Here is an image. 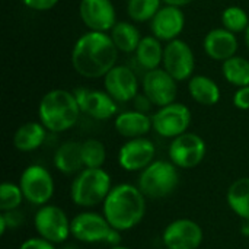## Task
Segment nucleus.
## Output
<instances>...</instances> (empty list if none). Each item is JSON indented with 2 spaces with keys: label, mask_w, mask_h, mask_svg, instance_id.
<instances>
[{
  "label": "nucleus",
  "mask_w": 249,
  "mask_h": 249,
  "mask_svg": "<svg viewBox=\"0 0 249 249\" xmlns=\"http://www.w3.org/2000/svg\"><path fill=\"white\" fill-rule=\"evenodd\" d=\"M163 51H165V45L160 39H158L153 35H146L142 38L134 53V58L139 67H142L144 71H150L162 67Z\"/></svg>",
  "instance_id": "obj_24"
},
{
  "label": "nucleus",
  "mask_w": 249,
  "mask_h": 249,
  "mask_svg": "<svg viewBox=\"0 0 249 249\" xmlns=\"http://www.w3.org/2000/svg\"><path fill=\"white\" fill-rule=\"evenodd\" d=\"M114 127L117 133L127 140L146 137L150 130H153L152 115L136 109L123 111L114 118Z\"/></svg>",
  "instance_id": "obj_20"
},
{
  "label": "nucleus",
  "mask_w": 249,
  "mask_h": 249,
  "mask_svg": "<svg viewBox=\"0 0 249 249\" xmlns=\"http://www.w3.org/2000/svg\"><path fill=\"white\" fill-rule=\"evenodd\" d=\"M25 197L19 187V184L13 182H3L0 185V210L4 212H13L20 207Z\"/></svg>",
  "instance_id": "obj_31"
},
{
  "label": "nucleus",
  "mask_w": 249,
  "mask_h": 249,
  "mask_svg": "<svg viewBox=\"0 0 249 249\" xmlns=\"http://www.w3.org/2000/svg\"><path fill=\"white\" fill-rule=\"evenodd\" d=\"M53 163L63 175H77L82 169H85L82 159V143L74 140L61 143L54 153Z\"/></svg>",
  "instance_id": "obj_21"
},
{
  "label": "nucleus",
  "mask_w": 249,
  "mask_h": 249,
  "mask_svg": "<svg viewBox=\"0 0 249 249\" xmlns=\"http://www.w3.org/2000/svg\"><path fill=\"white\" fill-rule=\"evenodd\" d=\"M241 233L244 236L249 238V220H242V226H241Z\"/></svg>",
  "instance_id": "obj_38"
},
{
  "label": "nucleus",
  "mask_w": 249,
  "mask_h": 249,
  "mask_svg": "<svg viewBox=\"0 0 249 249\" xmlns=\"http://www.w3.org/2000/svg\"><path fill=\"white\" fill-rule=\"evenodd\" d=\"M18 249H55V245L42 238H29L23 241Z\"/></svg>",
  "instance_id": "obj_34"
},
{
  "label": "nucleus",
  "mask_w": 249,
  "mask_h": 249,
  "mask_svg": "<svg viewBox=\"0 0 249 249\" xmlns=\"http://www.w3.org/2000/svg\"><path fill=\"white\" fill-rule=\"evenodd\" d=\"M1 216L4 217V222L7 225V229H15L22 223V216L18 210L13 212H1Z\"/></svg>",
  "instance_id": "obj_36"
},
{
  "label": "nucleus",
  "mask_w": 249,
  "mask_h": 249,
  "mask_svg": "<svg viewBox=\"0 0 249 249\" xmlns=\"http://www.w3.org/2000/svg\"><path fill=\"white\" fill-rule=\"evenodd\" d=\"M118 54L108 32L86 31L76 39L70 61L79 76L90 80L104 79L118 64Z\"/></svg>",
  "instance_id": "obj_1"
},
{
  "label": "nucleus",
  "mask_w": 249,
  "mask_h": 249,
  "mask_svg": "<svg viewBox=\"0 0 249 249\" xmlns=\"http://www.w3.org/2000/svg\"><path fill=\"white\" fill-rule=\"evenodd\" d=\"M34 226L39 238L60 245L71 236V220L66 212L54 204L38 207L34 216Z\"/></svg>",
  "instance_id": "obj_6"
},
{
  "label": "nucleus",
  "mask_w": 249,
  "mask_h": 249,
  "mask_svg": "<svg viewBox=\"0 0 249 249\" xmlns=\"http://www.w3.org/2000/svg\"><path fill=\"white\" fill-rule=\"evenodd\" d=\"M112 190L111 177L102 168H85L73 179L70 187L71 201L85 209L104 204Z\"/></svg>",
  "instance_id": "obj_4"
},
{
  "label": "nucleus",
  "mask_w": 249,
  "mask_h": 249,
  "mask_svg": "<svg viewBox=\"0 0 249 249\" xmlns=\"http://www.w3.org/2000/svg\"><path fill=\"white\" fill-rule=\"evenodd\" d=\"M104 90L118 104H125L134 101V98L140 93V80L131 67L117 64L105 74Z\"/></svg>",
  "instance_id": "obj_14"
},
{
  "label": "nucleus",
  "mask_w": 249,
  "mask_h": 249,
  "mask_svg": "<svg viewBox=\"0 0 249 249\" xmlns=\"http://www.w3.org/2000/svg\"><path fill=\"white\" fill-rule=\"evenodd\" d=\"M111 249H130V248H127V247H123V245H117V247H112Z\"/></svg>",
  "instance_id": "obj_41"
},
{
  "label": "nucleus",
  "mask_w": 249,
  "mask_h": 249,
  "mask_svg": "<svg viewBox=\"0 0 249 249\" xmlns=\"http://www.w3.org/2000/svg\"><path fill=\"white\" fill-rule=\"evenodd\" d=\"M244 38H245V45H247V48H248L249 51V26L248 29L245 31V34H244Z\"/></svg>",
  "instance_id": "obj_40"
},
{
  "label": "nucleus",
  "mask_w": 249,
  "mask_h": 249,
  "mask_svg": "<svg viewBox=\"0 0 249 249\" xmlns=\"http://www.w3.org/2000/svg\"><path fill=\"white\" fill-rule=\"evenodd\" d=\"M133 105H134V109H136V111H140V112H144V114H149L150 109H152V107H155V105L152 104V101H150L143 92L139 93V95L134 98Z\"/></svg>",
  "instance_id": "obj_35"
},
{
  "label": "nucleus",
  "mask_w": 249,
  "mask_h": 249,
  "mask_svg": "<svg viewBox=\"0 0 249 249\" xmlns=\"http://www.w3.org/2000/svg\"><path fill=\"white\" fill-rule=\"evenodd\" d=\"M191 118V111L185 104H169L158 108V111L152 115L153 131L163 139H175L188 131Z\"/></svg>",
  "instance_id": "obj_9"
},
{
  "label": "nucleus",
  "mask_w": 249,
  "mask_h": 249,
  "mask_svg": "<svg viewBox=\"0 0 249 249\" xmlns=\"http://www.w3.org/2000/svg\"><path fill=\"white\" fill-rule=\"evenodd\" d=\"M159 249H166V248H159Z\"/></svg>",
  "instance_id": "obj_42"
},
{
  "label": "nucleus",
  "mask_w": 249,
  "mask_h": 249,
  "mask_svg": "<svg viewBox=\"0 0 249 249\" xmlns=\"http://www.w3.org/2000/svg\"><path fill=\"white\" fill-rule=\"evenodd\" d=\"M156 147L147 137L127 140L118 152V163L127 172H142L155 162Z\"/></svg>",
  "instance_id": "obj_17"
},
{
  "label": "nucleus",
  "mask_w": 249,
  "mask_h": 249,
  "mask_svg": "<svg viewBox=\"0 0 249 249\" xmlns=\"http://www.w3.org/2000/svg\"><path fill=\"white\" fill-rule=\"evenodd\" d=\"M76 101L80 107L82 114L96 120L105 121L115 118L118 112V102L105 90L90 89V88H77L73 90Z\"/></svg>",
  "instance_id": "obj_12"
},
{
  "label": "nucleus",
  "mask_w": 249,
  "mask_h": 249,
  "mask_svg": "<svg viewBox=\"0 0 249 249\" xmlns=\"http://www.w3.org/2000/svg\"><path fill=\"white\" fill-rule=\"evenodd\" d=\"M19 187L25 200L36 207L48 204L54 196V179L50 171L41 165H29L19 178Z\"/></svg>",
  "instance_id": "obj_7"
},
{
  "label": "nucleus",
  "mask_w": 249,
  "mask_h": 249,
  "mask_svg": "<svg viewBox=\"0 0 249 249\" xmlns=\"http://www.w3.org/2000/svg\"><path fill=\"white\" fill-rule=\"evenodd\" d=\"M117 50L124 54H134L143 35L134 22L118 20L108 32Z\"/></svg>",
  "instance_id": "obj_25"
},
{
  "label": "nucleus",
  "mask_w": 249,
  "mask_h": 249,
  "mask_svg": "<svg viewBox=\"0 0 249 249\" xmlns=\"http://www.w3.org/2000/svg\"><path fill=\"white\" fill-rule=\"evenodd\" d=\"M207 153V144L204 139L196 133H184L172 139L168 155L169 160L181 169H193L198 166Z\"/></svg>",
  "instance_id": "obj_8"
},
{
  "label": "nucleus",
  "mask_w": 249,
  "mask_h": 249,
  "mask_svg": "<svg viewBox=\"0 0 249 249\" xmlns=\"http://www.w3.org/2000/svg\"><path fill=\"white\" fill-rule=\"evenodd\" d=\"M6 231H7V225H6V222H4V217L0 214V235L3 236V235L6 233Z\"/></svg>",
  "instance_id": "obj_39"
},
{
  "label": "nucleus",
  "mask_w": 249,
  "mask_h": 249,
  "mask_svg": "<svg viewBox=\"0 0 249 249\" xmlns=\"http://www.w3.org/2000/svg\"><path fill=\"white\" fill-rule=\"evenodd\" d=\"M185 13L181 7L163 4L150 22L152 35L162 42L178 39L185 29Z\"/></svg>",
  "instance_id": "obj_18"
},
{
  "label": "nucleus",
  "mask_w": 249,
  "mask_h": 249,
  "mask_svg": "<svg viewBox=\"0 0 249 249\" xmlns=\"http://www.w3.org/2000/svg\"><path fill=\"white\" fill-rule=\"evenodd\" d=\"M142 90L158 108L177 102L178 82L163 69L144 71L142 79Z\"/></svg>",
  "instance_id": "obj_11"
},
{
  "label": "nucleus",
  "mask_w": 249,
  "mask_h": 249,
  "mask_svg": "<svg viewBox=\"0 0 249 249\" xmlns=\"http://www.w3.org/2000/svg\"><path fill=\"white\" fill-rule=\"evenodd\" d=\"M203 239L201 226L191 219H177L162 233V242L166 249H198Z\"/></svg>",
  "instance_id": "obj_15"
},
{
  "label": "nucleus",
  "mask_w": 249,
  "mask_h": 249,
  "mask_svg": "<svg viewBox=\"0 0 249 249\" xmlns=\"http://www.w3.org/2000/svg\"><path fill=\"white\" fill-rule=\"evenodd\" d=\"M80 114L74 93L67 89H51L38 104L39 123L51 133H63L73 128Z\"/></svg>",
  "instance_id": "obj_3"
},
{
  "label": "nucleus",
  "mask_w": 249,
  "mask_h": 249,
  "mask_svg": "<svg viewBox=\"0 0 249 249\" xmlns=\"http://www.w3.org/2000/svg\"><path fill=\"white\" fill-rule=\"evenodd\" d=\"M102 212L112 229L118 232L131 231L146 214V196L136 185L118 184L112 187L104 201Z\"/></svg>",
  "instance_id": "obj_2"
},
{
  "label": "nucleus",
  "mask_w": 249,
  "mask_h": 249,
  "mask_svg": "<svg viewBox=\"0 0 249 249\" xmlns=\"http://www.w3.org/2000/svg\"><path fill=\"white\" fill-rule=\"evenodd\" d=\"M178 182V168L171 160H155L140 172L137 187L146 198L159 200L171 196Z\"/></svg>",
  "instance_id": "obj_5"
},
{
  "label": "nucleus",
  "mask_w": 249,
  "mask_h": 249,
  "mask_svg": "<svg viewBox=\"0 0 249 249\" xmlns=\"http://www.w3.org/2000/svg\"><path fill=\"white\" fill-rule=\"evenodd\" d=\"M82 159L85 168H102L107 160L105 144L98 139L82 142Z\"/></svg>",
  "instance_id": "obj_30"
},
{
  "label": "nucleus",
  "mask_w": 249,
  "mask_h": 249,
  "mask_svg": "<svg viewBox=\"0 0 249 249\" xmlns=\"http://www.w3.org/2000/svg\"><path fill=\"white\" fill-rule=\"evenodd\" d=\"M47 128L39 121H28L18 127L13 134V146L16 150L29 153L39 149L47 139Z\"/></svg>",
  "instance_id": "obj_23"
},
{
  "label": "nucleus",
  "mask_w": 249,
  "mask_h": 249,
  "mask_svg": "<svg viewBox=\"0 0 249 249\" xmlns=\"http://www.w3.org/2000/svg\"><path fill=\"white\" fill-rule=\"evenodd\" d=\"M203 50L210 60L223 63L236 55L239 41L236 34L225 29L223 26L210 29L203 39Z\"/></svg>",
  "instance_id": "obj_19"
},
{
  "label": "nucleus",
  "mask_w": 249,
  "mask_h": 249,
  "mask_svg": "<svg viewBox=\"0 0 249 249\" xmlns=\"http://www.w3.org/2000/svg\"><path fill=\"white\" fill-rule=\"evenodd\" d=\"M188 93L194 102L203 107H214L222 98V90L216 80L206 74H194L188 80Z\"/></svg>",
  "instance_id": "obj_22"
},
{
  "label": "nucleus",
  "mask_w": 249,
  "mask_h": 249,
  "mask_svg": "<svg viewBox=\"0 0 249 249\" xmlns=\"http://www.w3.org/2000/svg\"><path fill=\"white\" fill-rule=\"evenodd\" d=\"M162 6V0H128L127 15L134 23H150Z\"/></svg>",
  "instance_id": "obj_28"
},
{
  "label": "nucleus",
  "mask_w": 249,
  "mask_h": 249,
  "mask_svg": "<svg viewBox=\"0 0 249 249\" xmlns=\"http://www.w3.org/2000/svg\"><path fill=\"white\" fill-rule=\"evenodd\" d=\"M79 16L88 31L109 32L117 20L112 0H80Z\"/></svg>",
  "instance_id": "obj_16"
},
{
  "label": "nucleus",
  "mask_w": 249,
  "mask_h": 249,
  "mask_svg": "<svg viewBox=\"0 0 249 249\" xmlns=\"http://www.w3.org/2000/svg\"><path fill=\"white\" fill-rule=\"evenodd\" d=\"M112 232L104 214L82 212L71 219V236L82 244H107Z\"/></svg>",
  "instance_id": "obj_13"
},
{
  "label": "nucleus",
  "mask_w": 249,
  "mask_h": 249,
  "mask_svg": "<svg viewBox=\"0 0 249 249\" xmlns=\"http://www.w3.org/2000/svg\"><path fill=\"white\" fill-rule=\"evenodd\" d=\"M222 76L232 86H249V60L236 54L235 57L223 61Z\"/></svg>",
  "instance_id": "obj_27"
},
{
  "label": "nucleus",
  "mask_w": 249,
  "mask_h": 249,
  "mask_svg": "<svg viewBox=\"0 0 249 249\" xmlns=\"http://www.w3.org/2000/svg\"><path fill=\"white\" fill-rule=\"evenodd\" d=\"M222 26L233 34H245V31L249 26V15L248 12L242 6H228L222 12Z\"/></svg>",
  "instance_id": "obj_29"
},
{
  "label": "nucleus",
  "mask_w": 249,
  "mask_h": 249,
  "mask_svg": "<svg viewBox=\"0 0 249 249\" xmlns=\"http://www.w3.org/2000/svg\"><path fill=\"white\" fill-rule=\"evenodd\" d=\"M163 4H168V6H175V7H185L188 4H191L194 0H162Z\"/></svg>",
  "instance_id": "obj_37"
},
{
  "label": "nucleus",
  "mask_w": 249,
  "mask_h": 249,
  "mask_svg": "<svg viewBox=\"0 0 249 249\" xmlns=\"http://www.w3.org/2000/svg\"><path fill=\"white\" fill-rule=\"evenodd\" d=\"M233 105L241 109V111H248L249 109V86L244 88H236L235 93H233Z\"/></svg>",
  "instance_id": "obj_33"
},
{
  "label": "nucleus",
  "mask_w": 249,
  "mask_h": 249,
  "mask_svg": "<svg viewBox=\"0 0 249 249\" xmlns=\"http://www.w3.org/2000/svg\"><path fill=\"white\" fill-rule=\"evenodd\" d=\"M60 0H20V3L34 12H48L58 4Z\"/></svg>",
  "instance_id": "obj_32"
},
{
  "label": "nucleus",
  "mask_w": 249,
  "mask_h": 249,
  "mask_svg": "<svg viewBox=\"0 0 249 249\" xmlns=\"http://www.w3.org/2000/svg\"><path fill=\"white\" fill-rule=\"evenodd\" d=\"M162 67L178 83L190 80L196 70V54L191 45L181 38L166 42Z\"/></svg>",
  "instance_id": "obj_10"
},
{
  "label": "nucleus",
  "mask_w": 249,
  "mask_h": 249,
  "mask_svg": "<svg viewBox=\"0 0 249 249\" xmlns=\"http://www.w3.org/2000/svg\"><path fill=\"white\" fill-rule=\"evenodd\" d=\"M231 210L242 220H249V177L239 178L231 184L226 193Z\"/></svg>",
  "instance_id": "obj_26"
}]
</instances>
